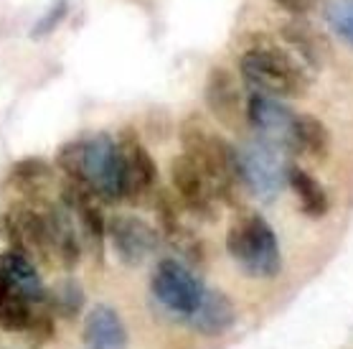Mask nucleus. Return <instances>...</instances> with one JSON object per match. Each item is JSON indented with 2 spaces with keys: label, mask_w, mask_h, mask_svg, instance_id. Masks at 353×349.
<instances>
[{
  "label": "nucleus",
  "mask_w": 353,
  "mask_h": 349,
  "mask_svg": "<svg viewBox=\"0 0 353 349\" xmlns=\"http://www.w3.org/2000/svg\"><path fill=\"white\" fill-rule=\"evenodd\" d=\"M297 113L290 110L282 100L267 97L259 92H252L247 100V122L257 130L259 140H265L277 151L288 153L292 128H295Z\"/></svg>",
  "instance_id": "nucleus-9"
},
{
  "label": "nucleus",
  "mask_w": 353,
  "mask_h": 349,
  "mask_svg": "<svg viewBox=\"0 0 353 349\" xmlns=\"http://www.w3.org/2000/svg\"><path fill=\"white\" fill-rule=\"evenodd\" d=\"M10 184L33 202L46 204V189L54 184V169L41 158H26L18 161L10 171Z\"/></svg>",
  "instance_id": "nucleus-21"
},
{
  "label": "nucleus",
  "mask_w": 353,
  "mask_h": 349,
  "mask_svg": "<svg viewBox=\"0 0 353 349\" xmlns=\"http://www.w3.org/2000/svg\"><path fill=\"white\" fill-rule=\"evenodd\" d=\"M120 148V194L128 202H145L155 194L158 187V169L153 155L148 153L143 140L132 128H125L117 140Z\"/></svg>",
  "instance_id": "nucleus-7"
},
{
  "label": "nucleus",
  "mask_w": 353,
  "mask_h": 349,
  "mask_svg": "<svg viewBox=\"0 0 353 349\" xmlns=\"http://www.w3.org/2000/svg\"><path fill=\"white\" fill-rule=\"evenodd\" d=\"M155 211H158V225H161L163 237L168 240L178 252H183L188 260H201L203 255V245L191 229L181 222V207L176 204V199L168 191H158L155 196Z\"/></svg>",
  "instance_id": "nucleus-15"
},
{
  "label": "nucleus",
  "mask_w": 353,
  "mask_h": 349,
  "mask_svg": "<svg viewBox=\"0 0 353 349\" xmlns=\"http://www.w3.org/2000/svg\"><path fill=\"white\" fill-rule=\"evenodd\" d=\"M107 235L112 240L117 258L125 265H143L158 250V232L140 217L132 214H114L107 222Z\"/></svg>",
  "instance_id": "nucleus-10"
},
{
  "label": "nucleus",
  "mask_w": 353,
  "mask_h": 349,
  "mask_svg": "<svg viewBox=\"0 0 353 349\" xmlns=\"http://www.w3.org/2000/svg\"><path fill=\"white\" fill-rule=\"evenodd\" d=\"M239 72L252 90L274 100L303 97L310 87L303 62L272 39L249 46L239 57Z\"/></svg>",
  "instance_id": "nucleus-2"
},
{
  "label": "nucleus",
  "mask_w": 353,
  "mask_h": 349,
  "mask_svg": "<svg viewBox=\"0 0 353 349\" xmlns=\"http://www.w3.org/2000/svg\"><path fill=\"white\" fill-rule=\"evenodd\" d=\"M206 105L219 125L239 133L247 122V105L241 97L239 82L224 66H214L206 77Z\"/></svg>",
  "instance_id": "nucleus-12"
},
{
  "label": "nucleus",
  "mask_w": 353,
  "mask_h": 349,
  "mask_svg": "<svg viewBox=\"0 0 353 349\" xmlns=\"http://www.w3.org/2000/svg\"><path fill=\"white\" fill-rule=\"evenodd\" d=\"M59 169L69 181L89 189L99 202H120V148L107 133L72 140L59 148Z\"/></svg>",
  "instance_id": "nucleus-1"
},
{
  "label": "nucleus",
  "mask_w": 353,
  "mask_h": 349,
  "mask_svg": "<svg viewBox=\"0 0 353 349\" xmlns=\"http://www.w3.org/2000/svg\"><path fill=\"white\" fill-rule=\"evenodd\" d=\"M41 211H43V220H46L54 260L69 270L77 268L81 252H84V243H81L79 222L74 217V211L64 202H46V209Z\"/></svg>",
  "instance_id": "nucleus-13"
},
{
  "label": "nucleus",
  "mask_w": 353,
  "mask_h": 349,
  "mask_svg": "<svg viewBox=\"0 0 353 349\" xmlns=\"http://www.w3.org/2000/svg\"><path fill=\"white\" fill-rule=\"evenodd\" d=\"M226 250L241 273L274 278L282 270V252L274 229L257 211H241L226 232Z\"/></svg>",
  "instance_id": "nucleus-4"
},
{
  "label": "nucleus",
  "mask_w": 353,
  "mask_h": 349,
  "mask_svg": "<svg viewBox=\"0 0 353 349\" xmlns=\"http://www.w3.org/2000/svg\"><path fill=\"white\" fill-rule=\"evenodd\" d=\"M36 309L39 306H33L16 285H10L6 278L0 276V329L3 332H28Z\"/></svg>",
  "instance_id": "nucleus-20"
},
{
  "label": "nucleus",
  "mask_w": 353,
  "mask_h": 349,
  "mask_svg": "<svg viewBox=\"0 0 353 349\" xmlns=\"http://www.w3.org/2000/svg\"><path fill=\"white\" fill-rule=\"evenodd\" d=\"M323 13L330 31L353 49V0H328Z\"/></svg>",
  "instance_id": "nucleus-23"
},
{
  "label": "nucleus",
  "mask_w": 353,
  "mask_h": 349,
  "mask_svg": "<svg viewBox=\"0 0 353 349\" xmlns=\"http://www.w3.org/2000/svg\"><path fill=\"white\" fill-rule=\"evenodd\" d=\"M170 181L176 187V194L185 209L193 211L196 217L214 220L216 217V194L211 189L206 173L188 158V155H176L170 163Z\"/></svg>",
  "instance_id": "nucleus-11"
},
{
  "label": "nucleus",
  "mask_w": 353,
  "mask_h": 349,
  "mask_svg": "<svg viewBox=\"0 0 353 349\" xmlns=\"http://www.w3.org/2000/svg\"><path fill=\"white\" fill-rule=\"evenodd\" d=\"M66 16H69V0H54V6L33 23L31 39L39 41V39H43V36H48V33H54L59 26L64 23Z\"/></svg>",
  "instance_id": "nucleus-24"
},
{
  "label": "nucleus",
  "mask_w": 353,
  "mask_h": 349,
  "mask_svg": "<svg viewBox=\"0 0 353 349\" xmlns=\"http://www.w3.org/2000/svg\"><path fill=\"white\" fill-rule=\"evenodd\" d=\"M46 306L51 309V314H59L64 319H74L77 314H81L84 306V291L77 281H59L54 288L46 291Z\"/></svg>",
  "instance_id": "nucleus-22"
},
{
  "label": "nucleus",
  "mask_w": 353,
  "mask_h": 349,
  "mask_svg": "<svg viewBox=\"0 0 353 349\" xmlns=\"http://www.w3.org/2000/svg\"><path fill=\"white\" fill-rule=\"evenodd\" d=\"M84 349H128V329L112 306H94L81 324Z\"/></svg>",
  "instance_id": "nucleus-14"
},
{
  "label": "nucleus",
  "mask_w": 353,
  "mask_h": 349,
  "mask_svg": "<svg viewBox=\"0 0 353 349\" xmlns=\"http://www.w3.org/2000/svg\"><path fill=\"white\" fill-rule=\"evenodd\" d=\"M274 3L290 13H295V16H303V13H310L321 0H274Z\"/></svg>",
  "instance_id": "nucleus-25"
},
{
  "label": "nucleus",
  "mask_w": 353,
  "mask_h": 349,
  "mask_svg": "<svg viewBox=\"0 0 353 349\" xmlns=\"http://www.w3.org/2000/svg\"><path fill=\"white\" fill-rule=\"evenodd\" d=\"M0 276L6 278L10 285H16L33 306H43L46 303V288L39 276L36 263L28 260L26 255L16 250H8L0 255Z\"/></svg>",
  "instance_id": "nucleus-18"
},
{
  "label": "nucleus",
  "mask_w": 353,
  "mask_h": 349,
  "mask_svg": "<svg viewBox=\"0 0 353 349\" xmlns=\"http://www.w3.org/2000/svg\"><path fill=\"white\" fill-rule=\"evenodd\" d=\"M239 187L247 189L259 202H272L288 181V166L282 161V151L265 140H247L234 148Z\"/></svg>",
  "instance_id": "nucleus-5"
},
{
  "label": "nucleus",
  "mask_w": 353,
  "mask_h": 349,
  "mask_svg": "<svg viewBox=\"0 0 353 349\" xmlns=\"http://www.w3.org/2000/svg\"><path fill=\"white\" fill-rule=\"evenodd\" d=\"M288 184H290V189L295 191L297 202H300V209L305 211L307 217L321 220V217L328 214V209H330L328 191L323 189V184L315 179L310 171L300 169V166H288Z\"/></svg>",
  "instance_id": "nucleus-19"
},
{
  "label": "nucleus",
  "mask_w": 353,
  "mask_h": 349,
  "mask_svg": "<svg viewBox=\"0 0 353 349\" xmlns=\"http://www.w3.org/2000/svg\"><path fill=\"white\" fill-rule=\"evenodd\" d=\"M181 143H183V155H188L206 173L216 199L236 204V194L241 187L236 176L234 148L221 135L206 130L199 115H191L181 122Z\"/></svg>",
  "instance_id": "nucleus-3"
},
{
  "label": "nucleus",
  "mask_w": 353,
  "mask_h": 349,
  "mask_svg": "<svg viewBox=\"0 0 353 349\" xmlns=\"http://www.w3.org/2000/svg\"><path fill=\"white\" fill-rule=\"evenodd\" d=\"M191 326L196 332L206 334V337H219V334H226L236 321V309H234L232 299L221 291H214V288H206L203 296H201L199 306L188 317Z\"/></svg>",
  "instance_id": "nucleus-16"
},
{
  "label": "nucleus",
  "mask_w": 353,
  "mask_h": 349,
  "mask_svg": "<svg viewBox=\"0 0 353 349\" xmlns=\"http://www.w3.org/2000/svg\"><path fill=\"white\" fill-rule=\"evenodd\" d=\"M6 235H8L13 250L26 255L33 263H41V265H54L57 263L54 250H51V240H48L43 211L16 204L6 214Z\"/></svg>",
  "instance_id": "nucleus-8"
},
{
  "label": "nucleus",
  "mask_w": 353,
  "mask_h": 349,
  "mask_svg": "<svg viewBox=\"0 0 353 349\" xmlns=\"http://www.w3.org/2000/svg\"><path fill=\"white\" fill-rule=\"evenodd\" d=\"M150 288H153V296L161 306L185 319L196 311L201 296L206 291V285L193 276V270L173 258H165L155 265Z\"/></svg>",
  "instance_id": "nucleus-6"
},
{
  "label": "nucleus",
  "mask_w": 353,
  "mask_h": 349,
  "mask_svg": "<svg viewBox=\"0 0 353 349\" xmlns=\"http://www.w3.org/2000/svg\"><path fill=\"white\" fill-rule=\"evenodd\" d=\"M288 153L305 161H323L330 153V133L315 115L297 113Z\"/></svg>",
  "instance_id": "nucleus-17"
}]
</instances>
